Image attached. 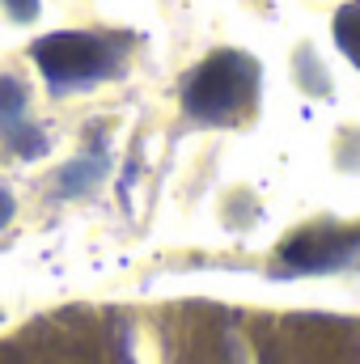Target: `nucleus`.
I'll list each match as a JSON object with an SVG mask.
<instances>
[{
	"label": "nucleus",
	"instance_id": "obj_5",
	"mask_svg": "<svg viewBox=\"0 0 360 364\" xmlns=\"http://www.w3.org/2000/svg\"><path fill=\"white\" fill-rule=\"evenodd\" d=\"M30 339L38 343L34 364H110L106 348L97 343L85 322H77L73 314L64 318H51V322H38L30 331Z\"/></svg>",
	"mask_w": 360,
	"mask_h": 364
},
{
	"label": "nucleus",
	"instance_id": "obj_4",
	"mask_svg": "<svg viewBox=\"0 0 360 364\" xmlns=\"http://www.w3.org/2000/svg\"><path fill=\"white\" fill-rule=\"evenodd\" d=\"M360 250V225L344 229V225H314L292 233L280 246V263L288 272H335L344 263H352Z\"/></svg>",
	"mask_w": 360,
	"mask_h": 364
},
{
	"label": "nucleus",
	"instance_id": "obj_11",
	"mask_svg": "<svg viewBox=\"0 0 360 364\" xmlns=\"http://www.w3.org/2000/svg\"><path fill=\"white\" fill-rule=\"evenodd\" d=\"M0 364H30V360H26L17 348H4V343H0Z\"/></svg>",
	"mask_w": 360,
	"mask_h": 364
},
{
	"label": "nucleus",
	"instance_id": "obj_1",
	"mask_svg": "<svg viewBox=\"0 0 360 364\" xmlns=\"http://www.w3.org/2000/svg\"><path fill=\"white\" fill-rule=\"evenodd\" d=\"M263 364H360V322L292 314L268 322Z\"/></svg>",
	"mask_w": 360,
	"mask_h": 364
},
{
	"label": "nucleus",
	"instance_id": "obj_6",
	"mask_svg": "<svg viewBox=\"0 0 360 364\" xmlns=\"http://www.w3.org/2000/svg\"><path fill=\"white\" fill-rule=\"evenodd\" d=\"M174 364H238V348H233L229 326L221 318H212V314L186 322Z\"/></svg>",
	"mask_w": 360,
	"mask_h": 364
},
{
	"label": "nucleus",
	"instance_id": "obj_3",
	"mask_svg": "<svg viewBox=\"0 0 360 364\" xmlns=\"http://www.w3.org/2000/svg\"><path fill=\"white\" fill-rule=\"evenodd\" d=\"M34 64L38 73L47 77V85L55 93L64 90H81L93 81H106L119 73V51L85 30H60V34H47L34 43Z\"/></svg>",
	"mask_w": 360,
	"mask_h": 364
},
{
	"label": "nucleus",
	"instance_id": "obj_9",
	"mask_svg": "<svg viewBox=\"0 0 360 364\" xmlns=\"http://www.w3.org/2000/svg\"><path fill=\"white\" fill-rule=\"evenodd\" d=\"M0 4H4V13H9L17 26H26V21L38 17V0H0Z\"/></svg>",
	"mask_w": 360,
	"mask_h": 364
},
{
	"label": "nucleus",
	"instance_id": "obj_8",
	"mask_svg": "<svg viewBox=\"0 0 360 364\" xmlns=\"http://www.w3.org/2000/svg\"><path fill=\"white\" fill-rule=\"evenodd\" d=\"M335 43H339V51L360 68V0H348L335 13Z\"/></svg>",
	"mask_w": 360,
	"mask_h": 364
},
{
	"label": "nucleus",
	"instance_id": "obj_10",
	"mask_svg": "<svg viewBox=\"0 0 360 364\" xmlns=\"http://www.w3.org/2000/svg\"><path fill=\"white\" fill-rule=\"evenodd\" d=\"M9 216H13V195H9V191H0V229L9 225Z\"/></svg>",
	"mask_w": 360,
	"mask_h": 364
},
{
	"label": "nucleus",
	"instance_id": "obj_7",
	"mask_svg": "<svg viewBox=\"0 0 360 364\" xmlns=\"http://www.w3.org/2000/svg\"><path fill=\"white\" fill-rule=\"evenodd\" d=\"M0 140L9 149H17L21 157H38L47 153L43 132L26 119V90L17 77H0Z\"/></svg>",
	"mask_w": 360,
	"mask_h": 364
},
{
	"label": "nucleus",
	"instance_id": "obj_2",
	"mask_svg": "<svg viewBox=\"0 0 360 364\" xmlns=\"http://www.w3.org/2000/svg\"><path fill=\"white\" fill-rule=\"evenodd\" d=\"M255 93H259V64L246 51H216L186 77L182 106L203 123H233L255 106Z\"/></svg>",
	"mask_w": 360,
	"mask_h": 364
}]
</instances>
